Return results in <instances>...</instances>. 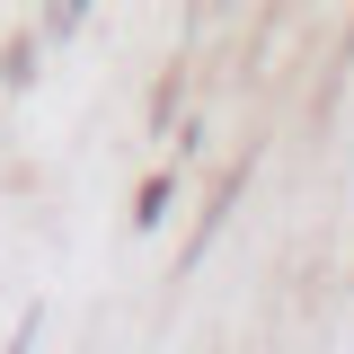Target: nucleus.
Wrapping results in <instances>:
<instances>
[]
</instances>
